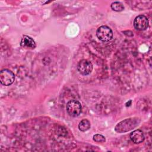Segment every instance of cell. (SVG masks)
Listing matches in <instances>:
<instances>
[{
    "mask_svg": "<svg viewBox=\"0 0 152 152\" xmlns=\"http://www.w3.org/2000/svg\"><path fill=\"white\" fill-rule=\"evenodd\" d=\"M77 69L81 74L87 75L91 72L93 70V65L87 59H82L77 65Z\"/></svg>",
    "mask_w": 152,
    "mask_h": 152,
    "instance_id": "5",
    "label": "cell"
},
{
    "mask_svg": "<svg viewBox=\"0 0 152 152\" xmlns=\"http://www.w3.org/2000/svg\"><path fill=\"white\" fill-rule=\"evenodd\" d=\"M93 139L95 142H104L106 140L105 137L101 134H95L93 137Z\"/></svg>",
    "mask_w": 152,
    "mask_h": 152,
    "instance_id": "11",
    "label": "cell"
},
{
    "mask_svg": "<svg viewBox=\"0 0 152 152\" xmlns=\"http://www.w3.org/2000/svg\"><path fill=\"white\" fill-rule=\"evenodd\" d=\"M110 7L112 10L117 12L122 11L124 9V7L123 4L120 2H113L111 4Z\"/></svg>",
    "mask_w": 152,
    "mask_h": 152,
    "instance_id": "10",
    "label": "cell"
},
{
    "mask_svg": "<svg viewBox=\"0 0 152 152\" xmlns=\"http://www.w3.org/2000/svg\"><path fill=\"white\" fill-rule=\"evenodd\" d=\"M20 45L22 48L27 49H33L36 47L35 41L28 36H23L21 38Z\"/></svg>",
    "mask_w": 152,
    "mask_h": 152,
    "instance_id": "7",
    "label": "cell"
},
{
    "mask_svg": "<svg viewBox=\"0 0 152 152\" xmlns=\"http://www.w3.org/2000/svg\"><path fill=\"white\" fill-rule=\"evenodd\" d=\"M96 36L97 38L103 42H106L110 41L113 37V32L110 28L107 26H102L99 27L96 31Z\"/></svg>",
    "mask_w": 152,
    "mask_h": 152,
    "instance_id": "3",
    "label": "cell"
},
{
    "mask_svg": "<svg viewBox=\"0 0 152 152\" xmlns=\"http://www.w3.org/2000/svg\"><path fill=\"white\" fill-rule=\"evenodd\" d=\"M134 26L138 30H145L148 27V20L144 15H138L134 19Z\"/></svg>",
    "mask_w": 152,
    "mask_h": 152,
    "instance_id": "6",
    "label": "cell"
},
{
    "mask_svg": "<svg viewBox=\"0 0 152 152\" xmlns=\"http://www.w3.org/2000/svg\"><path fill=\"white\" fill-rule=\"evenodd\" d=\"M66 109L69 116L72 117H77L81 113L82 106L78 100H71L67 103Z\"/></svg>",
    "mask_w": 152,
    "mask_h": 152,
    "instance_id": "2",
    "label": "cell"
},
{
    "mask_svg": "<svg viewBox=\"0 0 152 152\" xmlns=\"http://www.w3.org/2000/svg\"><path fill=\"white\" fill-rule=\"evenodd\" d=\"M138 118L126 119L118 123L115 128V130L119 133L126 132L136 127L140 123Z\"/></svg>",
    "mask_w": 152,
    "mask_h": 152,
    "instance_id": "1",
    "label": "cell"
},
{
    "mask_svg": "<svg viewBox=\"0 0 152 152\" xmlns=\"http://www.w3.org/2000/svg\"><path fill=\"white\" fill-rule=\"evenodd\" d=\"M15 80L14 74L10 70L5 69L0 72V82L5 86H8L12 84Z\"/></svg>",
    "mask_w": 152,
    "mask_h": 152,
    "instance_id": "4",
    "label": "cell"
},
{
    "mask_svg": "<svg viewBox=\"0 0 152 152\" xmlns=\"http://www.w3.org/2000/svg\"><path fill=\"white\" fill-rule=\"evenodd\" d=\"M130 139L135 144H140L144 141L145 137L143 132L140 129L133 131L130 134Z\"/></svg>",
    "mask_w": 152,
    "mask_h": 152,
    "instance_id": "8",
    "label": "cell"
},
{
    "mask_svg": "<svg viewBox=\"0 0 152 152\" xmlns=\"http://www.w3.org/2000/svg\"><path fill=\"white\" fill-rule=\"evenodd\" d=\"M90 128V122L88 120L84 119L81 120L78 124V128L81 131L84 132L88 130Z\"/></svg>",
    "mask_w": 152,
    "mask_h": 152,
    "instance_id": "9",
    "label": "cell"
}]
</instances>
